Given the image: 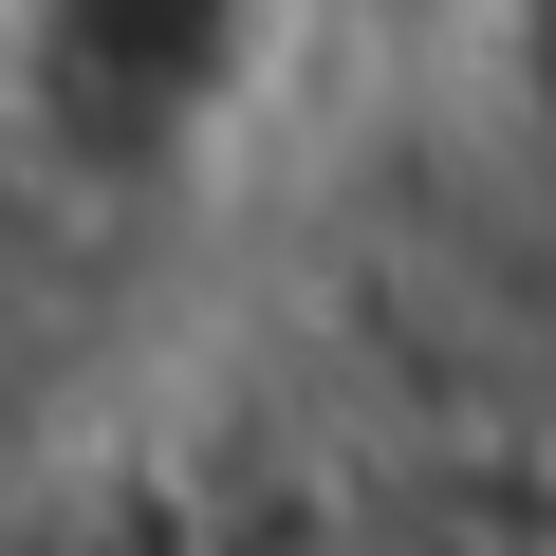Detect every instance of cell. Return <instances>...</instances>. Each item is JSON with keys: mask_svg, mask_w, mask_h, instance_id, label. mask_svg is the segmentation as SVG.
Wrapping results in <instances>:
<instances>
[{"mask_svg": "<svg viewBox=\"0 0 556 556\" xmlns=\"http://www.w3.org/2000/svg\"><path fill=\"white\" fill-rule=\"evenodd\" d=\"M501 93H519V149L556 167V0H501Z\"/></svg>", "mask_w": 556, "mask_h": 556, "instance_id": "cell-1", "label": "cell"}]
</instances>
